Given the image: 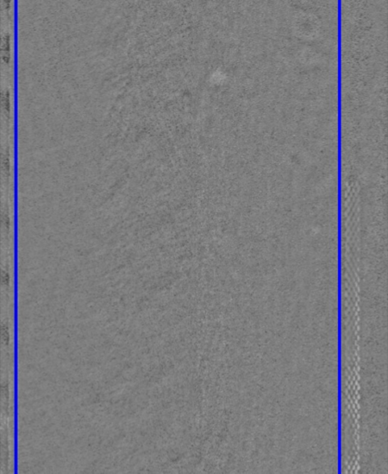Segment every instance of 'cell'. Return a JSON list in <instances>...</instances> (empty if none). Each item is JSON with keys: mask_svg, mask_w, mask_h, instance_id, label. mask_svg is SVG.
Returning a JSON list of instances; mask_svg holds the SVG:
<instances>
[{"mask_svg": "<svg viewBox=\"0 0 388 474\" xmlns=\"http://www.w3.org/2000/svg\"><path fill=\"white\" fill-rule=\"evenodd\" d=\"M2 45H1V57L5 63H9L10 61V36L5 35L2 38Z\"/></svg>", "mask_w": 388, "mask_h": 474, "instance_id": "obj_1", "label": "cell"}, {"mask_svg": "<svg viewBox=\"0 0 388 474\" xmlns=\"http://www.w3.org/2000/svg\"><path fill=\"white\" fill-rule=\"evenodd\" d=\"M3 3H4V6H5V9H10V6H11V0H3Z\"/></svg>", "mask_w": 388, "mask_h": 474, "instance_id": "obj_2", "label": "cell"}]
</instances>
